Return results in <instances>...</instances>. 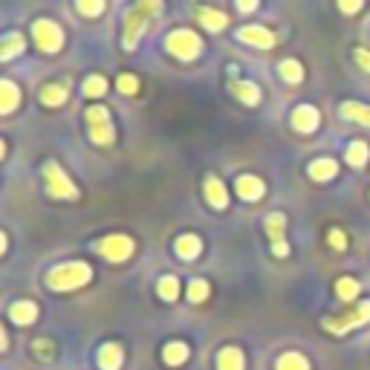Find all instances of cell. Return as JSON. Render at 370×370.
Masks as SVG:
<instances>
[{"label":"cell","mask_w":370,"mask_h":370,"mask_svg":"<svg viewBox=\"0 0 370 370\" xmlns=\"http://www.w3.org/2000/svg\"><path fill=\"white\" fill-rule=\"evenodd\" d=\"M93 278V269L82 261H70V263H58L50 269V275H46V284H50V289H55V293H70V289H78L90 284Z\"/></svg>","instance_id":"obj_1"},{"label":"cell","mask_w":370,"mask_h":370,"mask_svg":"<svg viewBox=\"0 0 370 370\" xmlns=\"http://www.w3.org/2000/svg\"><path fill=\"white\" fill-rule=\"evenodd\" d=\"M165 50L180 61H194L203 53V41L197 32H191V29H174L165 38Z\"/></svg>","instance_id":"obj_2"},{"label":"cell","mask_w":370,"mask_h":370,"mask_svg":"<svg viewBox=\"0 0 370 370\" xmlns=\"http://www.w3.org/2000/svg\"><path fill=\"white\" fill-rule=\"evenodd\" d=\"M44 183H46L50 197H55V200H75L78 197V188L73 185L70 176L61 171L58 163H46L44 165Z\"/></svg>","instance_id":"obj_3"},{"label":"cell","mask_w":370,"mask_h":370,"mask_svg":"<svg viewBox=\"0 0 370 370\" xmlns=\"http://www.w3.org/2000/svg\"><path fill=\"white\" fill-rule=\"evenodd\" d=\"M32 38H35V44L41 46V53H50V55L64 46V32L50 18H38L35 24H32Z\"/></svg>","instance_id":"obj_4"},{"label":"cell","mask_w":370,"mask_h":370,"mask_svg":"<svg viewBox=\"0 0 370 370\" xmlns=\"http://www.w3.org/2000/svg\"><path fill=\"white\" fill-rule=\"evenodd\" d=\"M95 249H99V255L107 257V261L122 263V261H127V257L133 255V240L127 237V234H110V237L99 240Z\"/></svg>","instance_id":"obj_5"},{"label":"cell","mask_w":370,"mask_h":370,"mask_svg":"<svg viewBox=\"0 0 370 370\" xmlns=\"http://www.w3.org/2000/svg\"><path fill=\"white\" fill-rule=\"evenodd\" d=\"M367 321H370V301H362L359 307L353 310L350 315H342V318H327V321H324V327H327L330 333L344 335V333H350V330H356V327L367 324Z\"/></svg>","instance_id":"obj_6"},{"label":"cell","mask_w":370,"mask_h":370,"mask_svg":"<svg viewBox=\"0 0 370 370\" xmlns=\"http://www.w3.org/2000/svg\"><path fill=\"white\" fill-rule=\"evenodd\" d=\"M284 229H286V217L281 212L266 217V234L272 240V255L275 257H286L289 255V243H286V232Z\"/></svg>","instance_id":"obj_7"},{"label":"cell","mask_w":370,"mask_h":370,"mask_svg":"<svg viewBox=\"0 0 370 370\" xmlns=\"http://www.w3.org/2000/svg\"><path fill=\"white\" fill-rule=\"evenodd\" d=\"M145 29H148V18H145L139 9H131L124 15V38H122L124 50H136V44L142 41Z\"/></svg>","instance_id":"obj_8"},{"label":"cell","mask_w":370,"mask_h":370,"mask_svg":"<svg viewBox=\"0 0 370 370\" xmlns=\"http://www.w3.org/2000/svg\"><path fill=\"white\" fill-rule=\"evenodd\" d=\"M237 41L243 44H252L257 50H269V46H275V32L266 29V26H240L237 29Z\"/></svg>","instance_id":"obj_9"},{"label":"cell","mask_w":370,"mask_h":370,"mask_svg":"<svg viewBox=\"0 0 370 370\" xmlns=\"http://www.w3.org/2000/svg\"><path fill=\"white\" fill-rule=\"evenodd\" d=\"M234 188H237L240 200H246V203H257V200L266 194L263 180H261V176H252V174H240L237 183H234Z\"/></svg>","instance_id":"obj_10"},{"label":"cell","mask_w":370,"mask_h":370,"mask_svg":"<svg viewBox=\"0 0 370 370\" xmlns=\"http://www.w3.org/2000/svg\"><path fill=\"white\" fill-rule=\"evenodd\" d=\"M203 191H205V200H208V205H212V208H226V205H229V188L223 185L220 176L208 174Z\"/></svg>","instance_id":"obj_11"},{"label":"cell","mask_w":370,"mask_h":370,"mask_svg":"<svg viewBox=\"0 0 370 370\" xmlns=\"http://www.w3.org/2000/svg\"><path fill=\"white\" fill-rule=\"evenodd\" d=\"M318 122H321V116H318V110L313 104H298L293 110V127L298 133H313L318 127Z\"/></svg>","instance_id":"obj_12"},{"label":"cell","mask_w":370,"mask_h":370,"mask_svg":"<svg viewBox=\"0 0 370 370\" xmlns=\"http://www.w3.org/2000/svg\"><path fill=\"white\" fill-rule=\"evenodd\" d=\"M229 93H234V99L243 102V104L261 102V87L252 84V82H243V78H237V75H229Z\"/></svg>","instance_id":"obj_13"},{"label":"cell","mask_w":370,"mask_h":370,"mask_svg":"<svg viewBox=\"0 0 370 370\" xmlns=\"http://www.w3.org/2000/svg\"><path fill=\"white\" fill-rule=\"evenodd\" d=\"M307 174H310V180H315V183H327V180H333V176L339 174V163H335V159H327V156L313 159Z\"/></svg>","instance_id":"obj_14"},{"label":"cell","mask_w":370,"mask_h":370,"mask_svg":"<svg viewBox=\"0 0 370 370\" xmlns=\"http://www.w3.org/2000/svg\"><path fill=\"white\" fill-rule=\"evenodd\" d=\"M21 104V90L15 82L3 78V84H0V110H3V116H9L15 107Z\"/></svg>","instance_id":"obj_15"},{"label":"cell","mask_w":370,"mask_h":370,"mask_svg":"<svg viewBox=\"0 0 370 370\" xmlns=\"http://www.w3.org/2000/svg\"><path fill=\"white\" fill-rule=\"evenodd\" d=\"M174 249H176V255H180L183 261H194V257L203 252V240L197 234H183V237H176Z\"/></svg>","instance_id":"obj_16"},{"label":"cell","mask_w":370,"mask_h":370,"mask_svg":"<svg viewBox=\"0 0 370 370\" xmlns=\"http://www.w3.org/2000/svg\"><path fill=\"white\" fill-rule=\"evenodd\" d=\"M9 318L15 324H32V321L38 318V307L32 301H15L9 307Z\"/></svg>","instance_id":"obj_17"},{"label":"cell","mask_w":370,"mask_h":370,"mask_svg":"<svg viewBox=\"0 0 370 370\" xmlns=\"http://www.w3.org/2000/svg\"><path fill=\"white\" fill-rule=\"evenodd\" d=\"M246 362H243V353L237 347H223L217 353V370H243Z\"/></svg>","instance_id":"obj_18"},{"label":"cell","mask_w":370,"mask_h":370,"mask_svg":"<svg viewBox=\"0 0 370 370\" xmlns=\"http://www.w3.org/2000/svg\"><path fill=\"white\" fill-rule=\"evenodd\" d=\"M87 131H90V139H93L95 145H113V142H116V127H113V122L87 124Z\"/></svg>","instance_id":"obj_19"},{"label":"cell","mask_w":370,"mask_h":370,"mask_svg":"<svg viewBox=\"0 0 370 370\" xmlns=\"http://www.w3.org/2000/svg\"><path fill=\"white\" fill-rule=\"evenodd\" d=\"M342 116L350 119V122H359V124H367L370 127V107L362 104V102H344L342 107Z\"/></svg>","instance_id":"obj_20"},{"label":"cell","mask_w":370,"mask_h":370,"mask_svg":"<svg viewBox=\"0 0 370 370\" xmlns=\"http://www.w3.org/2000/svg\"><path fill=\"white\" fill-rule=\"evenodd\" d=\"M24 46H26V41H24L21 32H6V35H3V50H0V58H3V61H12L15 55L24 53Z\"/></svg>","instance_id":"obj_21"},{"label":"cell","mask_w":370,"mask_h":370,"mask_svg":"<svg viewBox=\"0 0 370 370\" xmlns=\"http://www.w3.org/2000/svg\"><path fill=\"white\" fill-rule=\"evenodd\" d=\"M67 95H70L67 84H46V87L41 90V102H44L46 107H61L64 102H67Z\"/></svg>","instance_id":"obj_22"},{"label":"cell","mask_w":370,"mask_h":370,"mask_svg":"<svg viewBox=\"0 0 370 370\" xmlns=\"http://www.w3.org/2000/svg\"><path fill=\"white\" fill-rule=\"evenodd\" d=\"M99 364H102V370H119L122 367V347L113 342L104 344L99 350Z\"/></svg>","instance_id":"obj_23"},{"label":"cell","mask_w":370,"mask_h":370,"mask_svg":"<svg viewBox=\"0 0 370 370\" xmlns=\"http://www.w3.org/2000/svg\"><path fill=\"white\" fill-rule=\"evenodd\" d=\"M278 73H281V78H284L286 84L304 82V67H301V61H295V58H284V61L278 64Z\"/></svg>","instance_id":"obj_24"},{"label":"cell","mask_w":370,"mask_h":370,"mask_svg":"<svg viewBox=\"0 0 370 370\" xmlns=\"http://www.w3.org/2000/svg\"><path fill=\"white\" fill-rule=\"evenodd\" d=\"M197 18L203 21L205 29H212V32H220L223 26L229 24V21H226V15H223L220 9H212V6H203V9L197 12Z\"/></svg>","instance_id":"obj_25"},{"label":"cell","mask_w":370,"mask_h":370,"mask_svg":"<svg viewBox=\"0 0 370 370\" xmlns=\"http://www.w3.org/2000/svg\"><path fill=\"white\" fill-rule=\"evenodd\" d=\"M82 90H84L87 99H102V95L107 93V78L104 75H87Z\"/></svg>","instance_id":"obj_26"},{"label":"cell","mask_w":370,"mask_h":370,"mask_svg":"<svg viewBox=\"0 0 370 370\" xmlns=\"http://www.w3.org/2000/svg\"><path fill=\"white\" fill-rule=\"evenodd\" d=\"M163 359H165L171 367L183 364V362L188 359V347H185L183 342H171V344H165V350H163Z\"/></svg>","instance_id":"obj_27"},{"label":"cell","mask_w":370,"mask_h":370,"mask_svg":"<svg viewBox=\"0 0 370 370\" xmlns=\"http://www.w3.org/2000/svg\"><path fill=\"white\" fill-rule=\"evenodd\" d=\"M367 156H370V148H367V142H350V148H347V163L353 168H362L367 163Z\"/></svg>","instance_id":"obj_28"},{"label":"cell","mask_w":370,"mask_h":370,"mask_svg":"<svg viewBox=\"0 0 370 370\" xmlns=\"http://www.w3.org/2000/svg\"><path fill=\"white\" fill-rule=\"evenodd\" d=\"M275 370H310V362L304 359L301 353H284Z\"/></svg>","instance_id":"obj_29"},{"label":"cell","mask_w":370,"mask_h":370,"mask_svg":"<svg viewBox=\"0 0 370 370\" xmlns=\"http://www.w3.org/2000/svg\"><path fill=\"white\" fill-rule=\"evenodd\" d=\"M156 293H159V298H165V301H174L176 295H180V281H176L174 275H165V278H159V284H156Z\"/></svg>","instance_id":"obj_30"},{"label":"cell","mask_w":370,"mask_h":370,"mask_svg":"<svg viewBox=\"0 0 370 370\" xmlns=\"http://www.w3.org/2000/svg\"><path fill=\"white\" fill-rule=\"evenodd\" d=\"M335 295H339L342 301H353L359 295V281H353V278H339L335 281Z\"/></svg>","instance_id":"obj_31"},{"label":"cell","mask_w":370,"mask_h":370,"mask_svg":"<svg viewBox=\"0 0 370 370\" xmlns=\"http://www.w3.org/2000/svg\"><path fill=\"white\" fill-rule=\"evenodd\" d=\"M75 9L84 15V18H99L104 12V0H75Z\"/></svg>","instance_id":"obj_32"},{"label":"cell","mask_w":370,"mask_h":370,"mask_svg":"<svg viewBox=\"0 0 370 370\" xmlns=\"http://www.w3.org/2000/svg\"><path fill=\"white\" fill-rule=\"evenodd\" d=\"M136 9L145 18H159V15H163V0H139Z\"/></svg>","instance_id":"obj_33"},{"label":"cell","mask_w":370,"mask_h":370,"mask_svg":"<svg viewBox=\"0 0 370 370\" xmlns=\"http://www.w3.org/2000/svg\"><path fill=\"white\" fill-rule=\"evenodd\" d=\"M116 87H119V93H124V95H136V93H139V78L124 73V75H119Z\"/></svg>","instance_id":"obj_34"},{"label":"cell","mask_w":370,"mask_h":370,"mask_svg":"<svg viewBox=\"0 0 370 370\" xmlns=\"http://www.w3.org/2000/svg\"><path fill=\"white\" fill-rule=\"evenodd\" d=\"M188 298L194 301V304L205 301V298H208V284L200 281V278H197V281H191V284H188Z\"/></svg>","instance_id":"obj_35"},{"label":"cell","mask_w":370,"mask_h":370,"mask_svg":"<svg viewBox=\"0 0 370 370\" xmlns=\"http://www.w3.org/2000/svg\"><path fill=\"white\" fill-rule=\"evenodd\" d=\"M84 116H87V124H99V122H110V110L102 107V104H95V107L87 110Z\"/></svg>","instance_id":"obj_36"},{"label":"cell","mask_w":370,"mask_h":370,"mask_svg":"<svg viewBox=\"0 0 370 370\" xmlns=\"http://www.w3.org/2000/svg\"><path fill=\"white\" fill-rule=\"evenodd\" d=\"M362 6H364V0H339V9L344 15H356V12H362Z\"/></svg>","instance_id":"obj_37"},{"label":"cell","mask_w":370,"mask_h":370,"mask_svg":"<svg viewBox=\"0 0 370 370\" xmlns=\"http://www.w3.org/2000/svg\"><path fill=\"white\" fill-rule=\"evenodd\" d=\"M330 246H333V249H339V252L347 249V234L339 232V229H333V232H330Z\"/></svg>","instance_id":"obj_38"},{"label":"cell","mask_w":370,"mask_h":370,"mask_svg":"<svg viewBox=\"0 0 370 370\" xmlns=\"http://www.w3.org/2000/svg\"><path fill=\"white\" fill-rule=\"evenodd\" d=\"M353 55H356V61H359V67L370 73V53H364V50H356V53H353Z\"/></svg>","instance_id":"obj_39"},{"label":"cell","mask_w":370,"mask_h":370,"mask_svg":"<svg viewBox=\"0 0 370 370\" xmlns=\"http://www.w3.org/2000/svg\"><path fill=\"white\" fill-rule=\"evenodd\" d=\"M237 9L240 12H255L257 9V0H237Z\"/></svg>","instance_id":"obj_40"}]
</instances>
